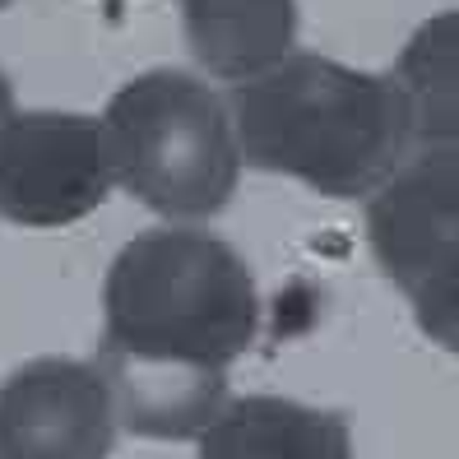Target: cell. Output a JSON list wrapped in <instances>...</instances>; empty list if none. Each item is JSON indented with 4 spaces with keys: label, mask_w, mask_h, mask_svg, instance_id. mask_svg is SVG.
<instances>
[{
    "label": "cell",
    "mask_w": 459,
    "mask_h": 459,
    "mask_svg": "<svg viewBox=\"0 0 459 459\" xmlns=\"http://www.w3.org/2000/svg\"><path fill=\"white\" fill-rule=\"evenodd\" d=\"M251 264L200 228L126 241L102 283L98 371L134 437L191 441L228 403V367L255 339Z\"/></svg>",
    "instance_id": "6da1fadb"
},
{
    "label": "cell",
    "mask_w": 459,
    "mask_h": 459,
    "mask_svg": "<svg viewBox=\"0 0 459 459\" xmlns=\"http://www.w3.org/2000/svg\"><path fill=\"white\" fill-rule=\"evenodd\" d=\"M237 149L251 168L297 177L330 200L376 195L409 134L385 74L297 51L232 93Z\"/></svg>",
    "instance_id": "7a4b0ae2"
},
{
    "label": "cell",
    "mask_w": 459,
    "mask_h": 459,
    "mask_svg": "<svg viewBox=\"0 0 459 459\" xmlns=\"http://www.w3.org/2000/svg\"><path fill=\"white\" fill-rule=\"evenodd\" d=\"M112 181L168 219H213L237 191L241 149L223 98L186 70H149L102 117Z\"/></svg>",
    "instance_id": "3957f363"
},
{
    "label": "cell",
    "mask_w": 459,
    "mask_h": 459,
    "mask_svg": "<svg viewBox=\"0 0 459 459\" xmlns=\"http://www.w3.org/2000/svg\"><path fill=\"white\" fill-rule=\"evenodd\" d=\"M371 251L427 339L459 353V153L422 149L367 209Z\"/></svg>",
    "instance_id": "277c9868"
},
{
    "label": "cell",
    "mask_w": 459,
    "mask_h": 459,
    "mask_svg": "<svg viewBox=\"0 0 459 459\" xmlns=\"http://www.w3.org/2000/svg\"><path fill=\"white\" fill-rule=\"evenodd\" d=\"M112 191L102 121L79 112H19L0 130V219L19 228L79 223Z\"/></svg>",
    "instance_id": "5b68a950"
},
{
    "label": "cell",
    "mask_w": 459,
    "mask_h": 459,
    "mask_svg": "<svg viewBox=\"0 0 459 459\" xmlns=\"http://www.w3.org/2000/svg\"><path fill=\"white\" fill-rule=\"evenodd\" d=\"M117 403L93 362L38 358L0 385V459H107Z\"/></svg>",
    "instance_id": "8992f818"
},
{
    "label": "cell",
    "mask_w": 459,
    "mask_h": 459,
    "mask_svg": "<svg viewBox=\"0 0 459 459\" xmlns=\"http://www.w3.org/2000/svg\"><path fill=\"white\" fill-rule=\"evenodd\" d=\"M200 459H353V431L343 413L247 394L223 403V413L204 427Z\"/></svg>",
    "instance_id": "52a82bcc"
},
{
    "label": "cell",
    "mask_w": 459,
    "mask_h": 459,
    "mask_svg": "<svg viewBox=\"0 0 459 459\" xmlns=\"http://www.w3.org/2000/svg\"><path fill=\"white\" fill-rule=\"evenodd\" d=\"M181 23L209 74L247 84L288 61L297 0H181Z\"/></svg>",
    "instance_id": "ba28073f"
},
{
    "label": "cell",
    "mask_w": 459,
    "mask_h": 459,
    "mask_svg": "<svg viewBox=\"0 0 459 459\" xmlns=\"http://www.w3.org/2000/svg\"><path fill=\"white\" fill-rule=\"evenodd\" d=\"M390 89L409 144L459 153V10L431 14L403 42Z\"/></svg>",
    "instance_id": "9c48e42d"
},
{
    "label": "cell",
    "mask_w": 459,
    "mask_h": 459,
    "mask_svg": "<svg viewBox=\"0 0 459 459\" xmlns=\"http://www.w3.org/2000/svg\"><path fill=\"white\" fill-rule=\"evenodd\" d=\"M14 117V89H10V79L5 70H0V130H5V121Z\"/></svg>",
    "instance_id": "30bf717a"
},
{
    "label": "cell",
    "mask_w": 459,
    "mask_h": 459,
    "mask_svg": "<svg viewBox=\"0 0 459 459\" xmlns=\"http://www.w3.org/2000/svg\"><path fill=\"white\" fill-rule=\"evenodd\" d=\"M5 5H14V0H0V10H5Z\"/></svg>",
    "instance_id": "8fae6325"
},
{
    "label": "cell",
    "mask_w": 459,
    "mask_h": 459,
    "mask_svg": "<svg viewBox=\"0 0 459 459\" xmlns=\"http://www.w3.org/2000/svg\"><path fill=\"white\" fill-rule=\"evenodd\" d=\"M107 5H121V0H107Z\"/></svg>",
    "instance_id": "7c38bea8"
}]
</instances>
